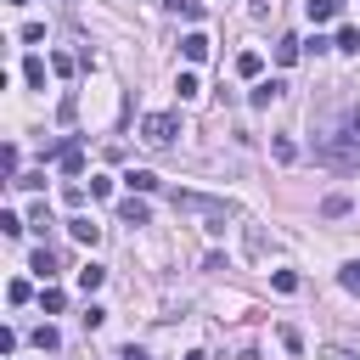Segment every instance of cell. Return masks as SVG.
Returning <instances> with one entry per match:
<instances>
[{"mask_svg": "<svg viewBox=\"0 0 360 360\" xmlns=\"http://www.w3.org/2000/svg\"><path fill=\"white\" fill-rule=\"evenodd\" d=\"M343 11V0H309V22H332Z\"/></svg>", "mask_w": 360, "mask_h": 360, "instance_id": "2e32d148", "label": "cell"}, {"mask_svg": "<svg viewBox=\"0 0 360 360\" xmlns=\"http://www.w3.org/2000/svg\"><path fill=\"white\" fill-rule=\"evenodd\" d=\"M22 79H28L34 90H45V56H28V62H22Z\"/></svg>", "mask_w": 360, "mask_h": 360, "instance_id": "e0dca14e", "label": "cell"}, {"mask_svg": "<svg viewBox=\"0 0 360 360\" xmlns=\"http://www.w3.org/2000/svg\"><path fill=\"white\" fill-rule=\"evenodd\" d=\"M0 169H6V180H17V146H11V141L0 146Z\"/></svg>", "mask_w": 360, "mask_h": 360, "instance_id": "d4e9b609", "label": "cell"}, {"mask_svg": "<svg viewBox=\"0 0 360 360\" xmlns=\"http://www.w3.org/2000/svg\"><path fill=\"white\" fill-rule=\"evenodd\" d=\"M6 6H28V0H6Z\"/></svg>", "mask_w": 360, "mask_h": 360, "instance_id": "d590c367", "label": "cell"}, {"mask_svg": "<svg viewBox=\"0 0 360 360\" xmlns=\"http://www.w3.org/2000/svg\"><path fill=\"white\" fill-rule=\"evenodd\" d=\"M118 219H124V225H152L146 197H124V202H118Z\"/></svg>", "mask_w": 360, "mask_h": 360, "instance_id": "277c9868", "label": "cell"}, {"mask_svg": "<svg viewBox=\"0 0 360 360\" xmlns=\"http://www.w3.org/2000/svg\"><path fill=\"white\" fill-rule=\"evenodd\" d=\"M332 45H338V51H360V28H338Z\"/></svg>", "mask_w": 360, "mask_h": 360, "instance_id": "cb8c5ba5", "label": "cell"}, {"mask_svg": "<svg viewBox=\"0 0 360 360\" xmlns=\"http://www.w3.org/2000/svg\"><path fill=\"white\" fill-rule=\"evenodd\" d=\"M68 231H73V242H84V248H96V242H101V225H90L84 214H73V219H68Z\"/></svg>", "mask_w": 360, "mask_h": 360, "instance_id": "52a82bcc", "label": "cell"}, {"mask_svg": "<svg viewBox=\"0 0 360 360\" xmlns=\"http://www.w3.org/2000/svg\"><path fill=\"white\" fill-rule=\"evenodd\" d=\"M270 152H276V163H292V158H298L292 135H270Z\"/></svg>", "mask_w": 360, "mask_h": 360, "instance_id": "d6986e66", "label": "cell"}, {"mask_svg": "<svg viewBox=\"0 0 360 360\" xmlns=\"http://www.w3.org/2000/svg\"><path fill=\"white\" fill-rule=\"evenodd\" d=\"M6 298H11V304H28V298H34V287H28V281H11V287H6Z\"/></svg>", "mask_w": 360, "mask_h": 360, "instance_id": "83f0119b", "label": "cell"}, {"mask_svg": "<svg viewBox=\"0 0 360 360\" xmlns=\"http://www.w3.org/2000/svg\"><path fill=\"white\" fill-rule=\"evenodd\" d=\"M186 360H208V354H202V349H191V354H186Z\"/></svg>", "mask_w": 360, "mask_h": 360, "instance_id": "e575fe53", "label": "cell"}, {"mask_svg": "<svg viewBox=\"0 0 360 360\" xmlns=\"http://www.w3.org/2000/svg\"><path fill=\"white\" fill-rule=\"evenodd\" d=\"M28 225H34V231H39V236H45V231H51V208H45V202H39V208H34V214H28Z\"/></svg>", "mask_w": 360, "mask_h": 360, "instance_id": "484cf974", "label": "cell"}, {"mask_svg": "<svg viewBox=\"0 0 360 360\" xmlns=\"http://www.w3.org/2000/svg\"><path fill=\"white\" fill-rule=\"evenodd\" d=\"M90 197H112V180L107 174H90Z\"/></svg>", "mask_w": 360, "mask_h": 360, "instance_id": "1f68e13d", "label": "cell"}, {"mask_svg": "<svg viewBox=\"0 0 360 360\" xmlns=\"http://www.w3.org/2000/svg\"><path fill=\"white\" fill-rule=\"evenodd\" d=\"M101 321H107V309H101V304H84V332H96Z\"/></svg>", "mask_w": 360, "mask_h": 360, "instance_id": "f1b7e54d", "label": "cell"}, {"mask_svg": "<svg viewBox=\"0 0 360 360\" xmlns=\"http://www.w3.org/2000/svg\"><path fill=\"white\" fill-rule=\"evenodd\" d=\"M39 309H45V315H62V309H68V292H62V287H45V292H39Z\"/></svg>", "mask_w": 360, "mask_h": 360, "instance_id": "9a60e30c", "label": "cell"}, {"mask_svg": "<svg viewBox=\"0 0 360 360\" xmlns=\"http://www.w3.org/2000/svg\"><path fill=\"white\" fill-rule=\"evenodd\" d=\"M281 96H287V84H281V79H259L248 101H253V107H270V101H281Z\"/></svg>", "mask_w": 360, "mask_h": 360, "instance_id": "5b68a950", "label": "cell"}, {"mask_svg": "<svg viewBox=\"0 0 360 360\" xmlns=\"http://www.w3.org/2000/svg\"><path fill=\"white\" fill-rule=\"evenodd\" d=\"M28 270H34V276H56V253H51V248H34Z\"/></svg>", "mask_w": 360, "mask_h": 360, "instance_id": "4fadbf2b", "label": "cell"}, {"mask_svg": "<svg viewBox=\"0 0 360 360\" xmlns=\"http://www.w3.org/2000/svg\"><path fill=\"white\" fill-rule=\"evenodd\" d=\"M174 90H180V101H191V96H202V79H197V73L186 68V73L174 79Z\"/></svg>", "mask_w": 360, "mask_h": 360, "instance_id": "ac0fdd59", "label": "cell"}, {"mask_svg": "<svg viewBox=\"0 0 360 360\" xmlns=\"http://www.w3.org/2000/svg\"><path fill=\"white\" fill-rule=\"evenodd\" d=\"M338 281H343V292H354V298H360V259H349V264L338 270Z\"/></svg>", "mask_w": 360, "mask_h": 360, "instance_id": "44dd1931", "label": "cell"}, {"mask_svg": "<svg viewBox=\"0 0 360 360\" xmlns=\"http://www.w3.org/2000/svg\"><path fill=\"white\" fill-rule=\"evenodd\" d=\"M236 73H242V79H259V73H264V56H259V51H242V56H236Z\"/></svg>", "mask_w": 360, "mask_h": 360, "instance_id": "8fae6325", "label": "cell"}, {"mask_svg": "<svg viewBox=\"0 0 360 360\" xmlns=\"http://www.w3.org/2000/svg\"><path fill=\"white\" fill-rule=\"evenodd\" d=\"M169 11L186 17V22H197V17H202V0H169Z\"/></svg>", "mask_w": 360, "mask_h": 360, "instance_id": "7402d4cb", "label": "cell"}, {"mask_svg": "<svg viewBox=\"0 0 360 360\" xmlns=\"http://www.w3.org/2000/svg\"><path fill=\"white\" fill-rule=\"evenodd\" d=\"M11 186H17V191H39V186H45V174H17Z\"/></svg>", "mask_w": 360, "mask_h": 360, "instance_id": "4dcf8cb0", "label": "cell"}, {"mask_svg": "<svg viewBox=\"0 0 360 360\" xmlns=\"http://www.w3.org/2000/svg\"><path fill=\"white\" fill-rule=\"evenodd\" d=\"M118 360H146V354H141V349H135V343H129V349H124V354H118Z\"/></svg>", "mask_w": 360, "mask_h": 360, "instance_id": "836d02e7", "label": "cell"}, {"mask_svg": "<svg viewBox=\"0 0 360 360\" xmlns=\"http://www.w3.org/2000/svg\"><path fill=\"white\" fill-rule=\"evenodd\" d=\"M73 112H79V96H62V107H56V118H62V124H73Z\"/></svg>", "mask_w": 360, "mask_h": 360, "instance_id": "f546056e", "label": "cell"}, {"mask_svg": "<svg viewBox=\"0 0 360 360\" xmlns=\"http://www.w3.org/2000/svg\"><path fill=\"white\" fill-rule=\"evenodd\" d=\"M298 51H304V39H292V34H281V39H276V62H281V68H292V62H298Z\"/></svg>", "mask_w": 360, "mask_h": 360, "instance_id": "ba28073f", "label": "cell"}, {"mask_svg": "<svg viewBox=\"0 0 360 360\" xmlns=\"http://www.w3.org/2000/svg\"><path fill=\"white\" fill-rule=\"evenodd\" d=\"M124 186H129V197H146V191H158V174H152V169H129Z\"/></svg>", "mask_w": 360, "mask_h": 360, "instance_id": "8992f818", "label": "cell"}, {"mask_svg": "<svg viewBox=\"0 0 360 360\" xmlns=\"http://www.w3.org/2000/svg\"><path fill=\"white\" fill-rule=\"evenodd\" d=\"M270 287H276V292H298V270H276Z\"/></svg>", "mask_w": 360, "mask_h": 360, "instance_id": "603a6c76", "label": "cell"}, {"mask_svg": "<svg viewBox=\"0 0 360 360\" xmlns=\"http://www.w3.org/2000/svg\"><path fill=\"white\" fill-rule=\"evenodd\" d=\"M101 281H107V270H101V264H96V259H90V264H84V270H79V292H96V287H101Z\"/></svg>", "mask_w": 360, "mask_h": 360, "instance_id": "5bb4252c", "label": "cell"}, {"mask_svg": "<svg viewBox=\"0 0 360 360\" xmlns=\"http://www.w3.org/2000/svg\"><path fill=\"white\" fill-rule=\"evenodd\" d=\"M180 51H186V62H202V56H208V34H186Z\"/></svg>", "mask_w": 360, "mask_h": 360, "instance_id": "30bf717a", "label": "cell"}, {"mask_svg": "<svg viewBox=\"0 0 360 360\" xmlns=\"http://www.w3.org/2000/svg\"><path fill=\"white\" fill-rule=\"evenodd\" d=\"M34 349H45V354H56V349H62V332H56L51 321H45V326H34Z\"/></svg>", "mask_w": 360, "mask_h": 360, "instance_id": "9c48e42d", "label": "cell"}, {"mask_svg": "<svg viewBox=\"0 0 360 360\" xmlns=\"http://www.w3.org/2000/svg\"><path fill=\"white\" fill-rule=\"evenodd\" d=\"M321 360H360L354 349H321Z\"/></svg>", "mask_w": 360, "mask_h": 360, "instance_id": "d6a6232c", "label": "cell"}, {"mask_svg": "<svg viewBox=\"0 0 360 360\" xmlns=\"http://www.w3.org/2000/svg\"><path fill=\"white\" fill-rule=\"evenodd\" d=\"M343 214H349V197H343V191L321 197V219H343Z\"/></svg>", "mask_w": 360, "mask_h": 360, "instance_id": "7c38bea8", "label": "cell"}, {"mask_svg": "<svg viewBox=\"0 0 360 360\" xmlns=\"http://www.w3.org/2000/svg\"><path fill=\"white\" fill-rule=\"evenodd\" d=\"M180 214H197V219H208V231H219L225 219H236V202L231 197H202V191H174L169 197Z\"/></svg>", "mask_w": 360, "mask_h": 360, "instance_id": "7a4b0ae2", "label": "cell"}, {"mask_svg": "<svg viewBox=\"0 0 360 360\" xmlns=\"http://www.w3.org/2000/svg\"><path fill=\"white\" fill-rule=\"evenodd\" d=\"M0 231H6V236H22V231H28V219H17V214H0Z\"/></svg>", "mask_w": 360, "mask_h": 360, "instance_id": "4316f807", "label": "cell"}, {"mask_svg": "<svg viewBox=\"0 0 360 360\" xmlns=\"http://www.w3.org/2000/svg\"><path fill=\"white\" fill-rule=\"evenodd\" d=\"M276 332H281V349H292V354H304V332H298L292 321H281Z\"/></svg>", "mask_w": 360, "mask_h": 360, "instance_id": "ffe728a7", "label": "cell"}, {"mask_svg": "<svg viewBox=\"0 0 360 360\" xmlns=\"http://www.w3.org/2000/svg\"><path fill=\"white\" fill-rule=\"evenodd\" d=\"M174 129H180V124H174L169 112H146V118H141V141H146V146H169Z\"/></svg>", "mask_w": 360, "mask_h": 360, "instance_id": "3957f363", "label": "cell"}, {"mask_svg": "<svg viewBox=\"0 0 360 360\" xmlns=\"http://www.w3.org/2000/svg\"><path fill=\"white\" fill-rule=\"evenodd\" d=\"M321 163L326 169H360V107L343 118V129H332L321 141Z\"/></svg>", "mask_w": 360, "mask_h": 360, "instance_id": "6da1fadb", "label": "cell"}]
</instances>
